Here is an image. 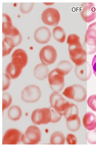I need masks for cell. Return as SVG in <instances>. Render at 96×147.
I'll return each instance as SVG.
<instances>
[{"instance_id":"5","label":"cell","mask_w":96,"mask_h":147,"mask_svg":"<svg viewBox=\"0 0 96 147\" xmlns=\"http://www.w3.org/2000/svg\"><path fill=\"white\" fill-rule=\"evenodd\" d=\"M52 107L44 108L35 109L32 113V122L37 125L47 124L51 122L52 119Z\"/></svg>"},{"instance_id":"11","label":"cell","mask_w":96,"mask_h":147,"mask_svg":"<svg viewBox=\"0 0 96 147\" xmlns=\"http://www.w3.org/2000/svg\"><path fill=\"white\" fill-rule=\"evenodd\" d=\"M81 15L87 23H90L96 18V9L93 3H83L81 6Z\"/></svg>"},{"instance_id":"30","label":"cell","mask_w":96,"mask_h":147,"mask_svg":"<svg viewBox=\"0 0 96 147\" xmlns=\"http://www.w3.org/2000/svg\"><path fill=\"white\" fill-rule=\"evenodd\" d=\"M87 104L90 108L96 112V94L91 95L87 100Z\"/></svg>"},{"instance_id":"18","label":"cell","mask_w":96,"mask_h":147,"mask_svg":"<svg viewBox=\"0 0 96 147\" xmlns=\"http://www.w3.org/2000/svg\"><path fill=\"white\" fill-rule=\"evenodd\" d=\"M66 119V125L68 129L72 132H76L79 129L81 121L78 115L70 116Z\"/></svg>"},{"instance_id":"23","label":"cell","mask_w":96,"mask_h":147,"mask_svg":"<svg viewBox=\"0 0 96 147\" xmlns=\"http://www.w3.org/2000/svg\"><path fill=\"white\" fill-rule=\"evenodd\" d=\"M53 35L55 40L59 43H64L66 40L65 32L63 28L60 26H57L54 28Z\"/></svg>"},{"instance_id":"13","label":"cell","mask_w":96,"mask_h":147,"mask_svg":"<svg viewBox=\"0 0 96 147\" xmlns=\"http://www.w3.org/2000/svg\"><path fill=\"white\" fill-rule=\"evenodd\" d=\"M75 72L78 79L83 81L89 80L92 74L91 65L87 62L81 65H76Z\"/></svg>"},{"instance_id":"10","label":"cell","mask_w":96,"mask_h":147,"mask_svg":"<svg viewBox=\"0 0 96 147\" xmlns=\"http://www.w3.org/2000/svg\"><path fill=\"white\" fill-rule=\"evenodd\" d=\"M41 19L45 24L49 26H56L60 21V13L57 9L49 8L43 11Z\"/></svg>"},{"instance_id":"2","label":"cell","mask_w":96,"mask_h":147,"mask_svg":"<svg viewBox=\"0 0 96 147\" xmlns=\"http://www.w3.org/2000/svg\"><path fill=\"white\" fill-rule=\"evenodd\" d=\"M49 102L51 107L61 116L66 115L71 105L69 101L57 92H54L51 94Z\"/></svg>"},{"instance_id":"15","label":"cell","mask_w":96,"mask_h":147,"mask_svg":"<svg viewBox=\"0 0 96 147\" xmlns=\"http://www.w3.org/2000/svg\"><path fill=\"white\" fill-rule=\"evenodd\" d=\"M23 67L18 62L12 61L6 69V74L12 79L17 78L22 72Z\"/></svg>"},{"instance_id":"28","label":"cell","mask_w":96,"mask_h":147,"mask_svg":"<svg viewBox=\"0 0 96 147\" xmlns=\"http://www.w3.org/2000/svg\"><path fill=\"white\" fill-rule=\"evenodd\" d=\"M87 139L88 143L91 144H96V129L92 131H89L87 134Z\"/></svg>"},{"instance_id":"22","label":"cell","mask_w":96,"mask_h":147,"mask_svg":"<svg viewBox=\"0 0 96 147\" xmlns=\"http://www.w3.org/2000/svg\"><path fill=\"white\" fill-rule=\"evenodd\" d=\"M73 68L72 64L67 61L63 60L59 62L56 68L63 76L69 74Z\"/></svg>"},{"instance_id":"7","label":"cell","mask_w":96,"mask_h":147,"mask_svg":"<svg viewBox=\"0 0 96 147\" xmlns=\"http://www.w3.org/2000/svg\"><path fill=\"white\" fill-rule=\"evenodd\" d=\"M41 131L37 127L31 126L27 128L21 137V141L25 144H37L41 141Z\"/></svg>"},{"instance_id":"20","label":"cell","mask_w":96,"mask_h":147,"mask_svg":"<svg viewBox=\"0 0 96 147\" xmlns=\"http://www.w3.org/2000/svg\"><path fill=\"white\" fill-rule=\"evenodd\" d=\"M16 46V43L12 37L5 36L3 41V57L10 54L13 48Z\"/></svg>"},{"instance_id":"9","label":"cell","mask_w":96,"mask_h":147,"mask_svg":"<svg viewBox=\"0 0 96 147\" xmlns=\"http://www.w3.org/2000/svg\"><path fill=\"white\" fill-rule=\"evenodd\" d=\"M39 56L42 63L46 65H50L55 63L56 60L57 53L53 47L47 45L42 48Z\"/></svg>"},{"instance_id":"16","label":"cell","mask_w":96,"mask_h":147,"mask_svg":"<svg viewBox=\"0 0 96 147\" xmlns=\"http://www.w3.org/2000/svg\"><path fill=\"white\" fill-rule=\"evenodd\" d=\"M12 61L18 62L23 68L27 65L28 58L25 51L22 49L15 50L12 56Z\"/></svg>"},{"instance_id":"31","label":"cell","mask_w":96,"mask_h":147,"mask_svg":"<svg viewBox=\"0 0 96 147\" xmlns=\"http://www.w3.org/2000/svg\"><path fill=\"white\" fill-rule=\"evenodd\" d=\"M3 90L5 91L7 90L10 86V78L7 74H3Z\"/></svg>"},{"instance_id":"4","label":"cell","mask_w":96,"mask_h":147,"mask_svg":"<svg viewBox=\"0 0 96 147\" xmlns=\"http://www.w3.org/2000/svg\"><path fill=\"white\" fill-rule=\"evenodd\" d=\"M84 46L88 54L93 55L96 52V22L92 23L88 27Z\"/></svg>"},{"instance_id":"3","label":"cell","mask_w":96,"mask_h":147,"mask_svg":"<svg viewBox=\"0 0 96 147\" xmlns=\"http://www.w3.org/2000/svg\"><path fill=\"white\" fill-rule=\"evenodd\" d=\"M63 94L66 97L79 102L84 101L87 96L85 88L79 84H74L67 87Z\"/></svg>"},{"instance_id":"21","label":"cell","mask_w":96,"mask_h":147,"mask_svg":"<svg viewBox=\"0 0 96 147\" xmlns=\"http://www.w3.org/2000/svg\"><path fill=\"white\" fill-rule=\"evenodd\" d=\"M3 33L7 36L11 32L14 26L12 24L11 18L7 14H3Z\"/></svg>"},{"instance_id":"33","label":"cell","mask_w":96,"mask_h":147,"mask_svg":"<svg viewBox=\"0 0 96 147\" xmlns=\"http://www.w3.org/2000/svg\"><path fill=\"white\" fill-rule=\"evenodd\" d=\"M92 66L93 72L96 77V54L93 59Z\"/></svg>"},{"instance_id":"14","label":"cell","mask_w":96,"mask_h":147,"mask_svg":"<svg viewBox=\"0 0 96 147\" xmlns=\"http://www.w3.org/2000/svg\"><path fill=\"white\" fill-rule=\"evenodd\" d=\"M51 33L50 30L45 26H41L35 31L34 37L39 43L44 44L48 43L50 40Z\"/></svg>"},{"instance_id":"32","label":"cell","mask_w":96,"mask_h":147,"mask_svg":"<svg viewBox=\"0 0 96 147\" xmlns=\"http://www.w3.org/2000/svg\"><path fill=\"white\" fill-rule=\"evenodd\" d=\"M66 140L67 143L69 144L75 145L77 143V137L73 134H68L67 136Z\"/></svg>"},{"instance_id":"25","label":"cell","mask_w":96,"mask_h":147,"mask_svg":"<svg viewBox=\"0 0 96 147\" xmlns=\"http://www.w3.org/2000/svg\"><path fill=\"white\" fill-rule=\"evenodd\" d=\"M21 109L17 106H13L9 109L8 116L13 121H17L21 118L22 115Z\"/></svg>"},{"instance_id":"24","label":"cell","mask_w":96,"mask_h":147,"mask_svg":"<svg viewBox=\"0 0 96 147\" xmlns=\"http://www.w3.org/2000/svg\"><path fill=\"white\" fill-rule=\"evenodd\" d=\"M65 140L64 134L60 131H56L52 134L50 138V143L52 144H64Z\"/></svg>"},{"instance_id":"19","label":"cell","mask_w":96,"mask_h":147,"mask_svg":"<svg viewBox=\"0 0 96 147\" xmlns=\"http://www.w3.org/2000/svg\"><path fill=\"white\" fill-rule=\"evenodd\" d=\"M34 73V76L37 79L43 80L49 75V69L47 65L43 63H40L35 67Z\"/></svg>"},{"instance_id":"12","label":"cell","mask_w":96,"mask_h":147,"mask_svg":"<svg viewBox=\"0 0 96 147\" xmlns=\"http://www.w3.org/2000/svg\"><path fill=\"white\" fill-rule=\"evenodd\" d=\"M21 133L18 129H9L4 134L2 144H17L21 140Z\"/></svg>"},{"instance_id":"6","label":"cell","mask_w":96,"mask_h":147,"mask_svg":"<svg viewBox=\"0 0 96 147\" xmlns=\"http://www.w3.org/2000/svg\"><path fill=\"white\" fill-rule=\"evenodd\" d=\"M64 76L56 68L49 74L48 80L53 91L59 92L62 90L65 86Z\"/></svg>"},{"instance_id":"8","label":"cell","mask_w":96,"mask_h":147,"mask_svg":"<svg viewBox=\"0 0 96 147\" xmlns=\"http://www.w3.org/2000/svg\"><path fill=\"white\" fill-rule=\"evenodd\" d=\"M41 94L39 87L36 85H30L25 88L23 90L21 98L26 102L34 103L40 99Z\"/></svg>"},{"instance_id":"27","label":"cell","mask_w":96,"mask_h":147,"mask_svg":"<svg viewBox=\"0 0 96 147\" xmlns=\"http://www.w3.org/2000/svg\"><path fill=\"white\" fill-rule=\"evenodd\" d=\"M34 4V3H21L20 5V10L23 13H29L33 9Z\"/></svg>"},{"instance_id":"1","label":"cell","mask_w":96,"mask_h":147,"mask_svg":"<svg viewBox=\"0 0 96 147\" xmlns=\"http://www.w3.org/2000/svg\"><path fill=\"white\" fill-rule=\"evenodd\" d=\"M67 42L69 45V56L72 61L77 66L86 63L87 53L83 48L79 37L76 34H71L68 36Z\"/></svg>"},{"instance_id":"17","label":"cell","mask_w":96,"mask_h":147,"mask_svg":"<svg viewBox=\"0 0 96 147\" xmlns=\"http://www.w3.org/2000/svg\"><path fill=\"white\" fill-rule=\"evenodd\" d=\"M83 123L84 127L89 131H92L96 128V116L92 112L87 113L83 117Z\"/></svg>"},{"instance_id":"26","label":"cell","mask_w":96,"mask_h":147,"mask_svg":"<svg viewBox=\"0 0 96 147\" xmlns=\"http://www.w3.org/2000/svg\"><path fill=\"white\" fill-rule=\"evenodd\" d=\"M12 101V98L9 94L4 93L3 94V111L8 107Z\"/></svg>"},{"instance_id":"29","label":"cell","mask_w":96,"mask_h":147,"mask_svg":"<svg viewBox=\"0 0 96 147\" xmlns=\"http://www.w3.org/2000/svg\"><path fill=\"white\" fill-rule=\"evenodd\" d=\"M79 109L78 107L75 104H71L69 110L64 116L66 119L70 116L77 115H78Z\"/></svg>"}]
</instances>
